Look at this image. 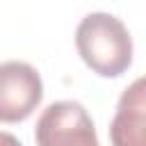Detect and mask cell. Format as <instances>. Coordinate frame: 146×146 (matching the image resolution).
<instances>
[{"mask_svg":"<svg viewBox=\"0 0 146 146\" xmlns=\"http://www.w3.org/2000/svg\"><path fill=\"white\" fill-rule=\"evenodd\" d=\"M0 146H23V144H21L11 132H2V130H0Z\"/></svg>","mask_w":146,"mask_h":146,"instance_id":"obj_5","label":"cell"},{"mask_svg":"<svg viewBox=\"0 0 146 146\" xmlns=\"http://www.w3.org/2000/svg\"><path fill=\"white\" fill-rule=\"evenodd\" d=\"M82 62L103 78H119L132 64V39L121 18L107 11L87 14L75 30Z\"/></svg>","mask_w":146,"mask_h":146,"instance_id":"obj_1","label":"cell"},{"mask_svg":"<svg viewBox=\"0 0 146 146\" xmlns=\"http://www.w3.org/2000/svg\"><path fill=\"white\" fill-rule=\"evenodd\" d=\"M110 139L112 146H146V75L121 94L110 123Z\"/></svg>","mask_w":146,"mask_h":146,"instance_id":"obj_4","label":"cell"},{"mask_svg":"<svg viewBox=\"0 0 146 146\" xmlns=\"http://www.w3.org/2000/svg\"><path fill=\"white\" fill-rule=\"evenodd\" d=\"M43 98L39 71L18 59L0 64V123L25 121Z\"/></svg>","mask_w":146,"mask_h":146,"instance_id":"obj_3","label":"cell"},{"mask_svg":"<svg viewBox=\"0 0 146 146\" xmlns=\"http://www.w3.org/2000/svg\"><path fill=\"white\" fill-rule=\"evenodd\" d=\"M36 146H100L89 112L75 100L50 103L34 128Z\"/></svg>","mask_w":146,"mask_h":146,"instance_id":"obj_2","label":"cell"}]
</instances>
